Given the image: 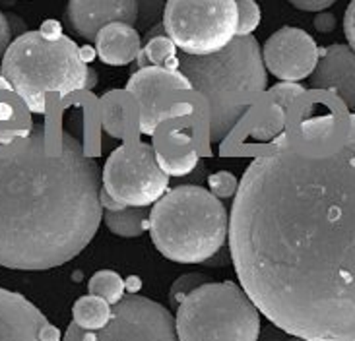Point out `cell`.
Instances as JSON below:
<instances>
[{"mask_svg": "<svg viewBox=\"0 0 355 341\" xmlns=\"http://www.w3.org/2000/svg\"><path fill=\"white\" fill-rule=\"evenodd\" d=\"M103 221L116 237L135 238L140 237L148 227V211L146 208H125L121 211H103Z\"/></svg>", "mask_w": 355, "mask_h": 341, "instance_id": "obj_20", "label": "cell"}, {"mask_svg": "<svg viewBox=\"0 0 355 341\" xmlns=\"http://www.w3.org/2000/svg\"><path fill=\"white\" fill-rule=\"evenodd\" d=\"M305 94L303 91V87H297L295 84H289V82H286V84H279L276 85L272 91H270V95H272V99H276L279 105H288L291 103L297 95Z\"/></svg>", "mask_w": 355, "mask_h": 341, "instance_id": "obj_26", "label": "cell"}, {"mask_svg": "<svg viewBox=\"0 0 355 341\" xmlns=\"http://www.w3.org/2000/svg\"><path fill=\"white\" fill-rule=\"evenodd\" d=\"M10 43H12V29H10L8 16L0 12V60L8 51Z\"/></svg>", "mask_w": 355, "mask_h": 341, "instance_id": "obj_29", "label": "cell"}, {"mask_svg": "<svg viewBox=\"0 0 355 341\" xmlns=\"http://www.w3.org/2000/svg\"><path fill=\"white\" fill-rule=\"evenodd\" d=\"M164 148L157 146L155 152V159L157 165L162 167L165 175H175V177H182L187 173H191L196 165V153L191 148V140L187 136H169L165 138Z\"/></svg>", "mask_w": 355, "mask_h": 341, "instance_id": "obj_18", "label": "cell"}, {"mask_svg": "<svg viewBox=\"0 0 355 341\" xmlns=\"http://www.w3.org/2000/svg\"><path fill=\"white\" fill-rule=\"evenodd\" d=\"M342 142L279 146L250 163L230 216L243 291L276 328L355 341V116Z\"/></svg>", "mask_w": 355, "mask_h": 341, "instance_id": "obj_1", "label": "cell"}, {"mask_svg": "<svg viewBox=\"0 0 355 341\" xmlns=\"http://www.w3.org/2000/svg\"><path fill=\"white\" fill-rule=\"evenodd\" d=\"M223 248H225V247H223ZM223 248H221V250H223ZM221 250H218V252L211 256L210 260H206L204 264L211 265V268H216V265H225V264H227V262L231 260L230 250H227V252H221Z\"/></svg>", "mask_w": 355, "mask_h": 341, "instance_id": "obj_32", "label": "cell"}, {"mask_svg": "<svg viewBox=\"0 0 355 341\" xmlns=\"http://www.w3.org/2000/svg\"><path fill=\"white\" fill-rule=\"evenodd\" d=\"M62 341H179V335L165 306L142 295H125L101 330H82L72 322Z\"/></svg>", "mask_w": 355, "mask_h": 341, "instance_id": "obj_9", "label": "cell"}, {"mask_svg": "<svg viewBox=\"0 0 355 341\" xmlns=\"http://www.w3.org/2000/svg\"><path fill=\"white\" fill-rule=\"evenodd\" d=\"M164 28L184 55H214L237 37V2L165 0Z\"/></svg>", "mask_w": 355, "mask_h": 341, "instance_id": "obj_7", "label": "cell"}, {"mask_svg": "<svg viewBox=\"0 0 355 341\" xmlns=\"http://www.w3.org/2000/svg\"><path fill=\"white\" fill-rule=\"evenodd\" d=\"M344 33H346L349 49L355 53V0L349 2V6L346 10V16H344Z\"/></svg>", "mask_w": 355, "mask_h": 341, "instance_id": "obj_28", "label": "cell"}, {"mask_svg": "<svg viewBox=\"0 0 355 341\" xmlns=\"http://www.w3.org/2000/svg\"><path fill=\"white\" fill-rule=\"evenodd\" d=\"M288 2L303 12H324L336 4V0H288Z\"/></svg>", "mask_w": 355, "mask_h": 341, "instance_id": "obj_27", "label": "cell"}, {"mask_svg": "<svg viewBox=\"0 0 355 341\" xmlns=\"http://www.w3.org/2000/svg\"><path fill=\"white\" fill-rule=\"evenodd\" d=\"M0 341H60V332L24 295L0 287Z\"/></svg>", "mask_w": 355, "mask_h": 341, "instance_id": "obj_12", "label": "cell"}, {"mask_svg": "<svg viewBox=\"0 0 355 341\" xmlns=\"http://www.w3.org/2000/svg\"><path fill=\"white\" fill-rule=\"evenodd\" d=\"M33 130L29 109L12 89V85L0 76V155L14 152L28 140Z\"/></svg>", "mask_w": 355, "mask_h": 341, "instance_id": "obj_15", "label": "cell"}, {"mask_svg": "<svg viewBox=\"0 0 355 341\" xmlns=\"http://www.w3.org/2000/svg\"><path fill=\"white\" fill-rule=\"evenodd\" d=\"M179 72L208 99L211 142H223L249 105L266 89V67L259 41L235 37L227 47L206 57H179Z\"/></svg>", "mask_w": 355, "mask_h": 341, "instance_id": "obj_4", "label": "cell"}, {"mask_svg": "<svg viewBox=\"0 0 355 341\" xmlns=\"http://www.w3.org/2000/svg\"><path fill=\"white\" fill-rule=\"evenodd\" d=\"M136 14V0H68L67 6L70 28L86 41H94L97 33L113 21L135 26Z\"/></svg>", "mask_w": 355, "mask_h": 341, "instance_id": "obj_13", "label": "cell"}, {"mask_svg": "<svg viewBox=\"0 0 355 341\" xmlns=\"http://www.w3.org/2000/svg\"><path fill=\"white\" fill-rule=\"evenodd\" d=\"M175 328L179 341H257L260 314L243 287L208 281L182 299Z\"/></svg>", "mask_w": 355, "mask_h": 341, "instance_id": "obj_6", "label": "cell"}, {"mask_svg": "<svg viewBox=\"0 0 355 341\" xmlns=\"http://www.w3.org/2000/svg\"><path fill=\"white\" fill-rule=\"evenodd\" d=\"M111 314H113V306L96 295L78 299L72 308L74 324L82 330H101L111 320Z\"/></svg>", "mask_w": 355, "mask_h": 341, "instance_id": "obj_19", "label": "cell"}, {"mask_svg": "<svg viewBox=\"0 0 355 341\" xmlns=\"http://www.w3.org/2000/svg\"><path fill=\"white\" fill-rule=\"evenodd\" d=\"M155 248L179 264H204L225 247L230 216L220 198L194 184L165 192L148 216Z\"/></svg>", "mask_w": 355, "mask_h": 341, "instance_id": "obj_5", "label": "cell"}, {"mask_svg": "<svg viewBox=\"0 0 355 341\" xmlns=\"http://www.w3.org/2000/svg\"><path fill=\"white\" fill-rule=\"evenodd\" d=\"M208 184H210L211 194L220 200L235 196V194H237V189H239V182H237V179H235L231 173H225V170H221V173H214L210 179H208Z\"/></svg>", "mask_w": 355, "mask_h": 341, "instance_id": "obj_25", "label": "cell"}, {"mask_svg": "<svg viewBox=\"0 0 355 341\" xmlns=\"http://www.w3.org/2000/svg\"><path fill=\"white\" fill-rule=\"evenodd\" d=\"M169 177L157 165L148 143L121 146L109 155L103 169V190L125 208H148L164 196Z\"/></svg>", "mask_w": 355, "mask_h": 341, "instance_id": "obj_8", "label": "cell"}, {"mask_svg": "<svg viewBox=\"0 0 355 341\" xmlns=\"http://www.w3.org/2000/svg\"><path fill=\"white\" fill-rule=\"evenodd\" d=\"M177 89H191L189 80L179 70H165L146 67L136 70L126 84V91L132 94L140 105V130L154 134L157 124L164 121L165 99Z\"/></svg>", "mask_w": 355, "mask_h": 341, "instance_id": "obj_11", "label": "cell"}, {"mask_svg": "<svg viewBox=\"0 0 355 341\" xmlns=\"http://www.w3.org/2000/svg\"><path fill=\"white\" fill-rule=\"evenodd\" d=\"M0 76L29 113H45L49 95H72L96 82V72L87 68L80 47L55 21L14 39L0 60Z\"/></svg>", "mask_w": 355, "mask_h": 341, "instance_id": "obj_3", "label": "cell"}, {"mask_svg": "<svg viewBox=\"0 0 355 341\" xmlns=\"http://www.w3.org/2000/svg\"><path fill=\"white\" fill-rule=\"evenodd\" d=\"M138 4V14H136V24L138 31L148 33L150 29L164 24L165 0H136Z\"/></svg>", "mask_w": 355, "mask_h": 341, "instance_id": "obj_22", "label": "cell"}, {"mask_svg": "<svg viewBox=\"0 0 355 341\" xmlns=\"http://www.w3.org/2000/svg\"><path fill=\"white\" fill-rule=\"evenodd\" d=\"M286 341H309V340H303V338H295V335H291V338H288Z\"/></svg>", "mask_w": 355, "mask_h": 341, "instance_id": "obj_33", "label": "cell"}, {"mask_svg": "<svg viewBox=\"0 0 355 341\" xmlns=\"http://www.w3.org/2000/svg\"><path fill=\"white\" fill-rule=\"evenodd\" d=\"M315 28L320 33H330V31H334V28H336V18L332 14L322 12V14H318L317 18H315Z\"/></svg>", "mask_w": 355, "mask_h": 341, "instance_id": "obj_30", "label": "cell"}, {"mask_svg": "<svg viewBox=\"0 0 355 341\" xmlns=\"http://www.w3.org/2000/svg\"><path fill=\"white\" fill-rule=\"evenodd\" d=\"M237 2V37L252 35L260 24V8L254 0H235Z\"/></svg>", "mask_w": 355, "mask_h": 341, "instance_id": "obj_23", "label": "cell"}, {"mask_svg": "<svg viewBox=\"0 0 355 341\" xmlns=\"http://www.w3.org/2000/svg\"><path fill=\"white\" fill-rule=\"evenodd\" d=\"M94 41L97 57L107 67H128L142 51V37L138 29L123 21H113L105 26Z\"/></svg>", "mask_w": 355, "mask_h": 341, "instance_id": "obj_16", "label": "cell"}, {"mask_svg": "<svg viewBox=\"0 0 355 341\" xmlns=\"http://www.w3.org/2000/svg\"><path fill=\"white\" fill-rule=\"evenodd\" d=\"M99 192L96 161L76 138L51 142L35 126L0 155V265L41 272L76 258L103 221Z\"/></svg>", "mask_w": 355, "mask_h": 341, "instance_id": "obj_2", "label": "cell"}, {"mask_svg": "<svg viewBox=\"0 0 355 341\" xmlns=\"http://www.w3.org/2000/svg\"><path fill=\"white\" fill-rule=\"evenodd\" d=\"M311 84L320 91L336 94L347 109H355V53L346 45H332L322 51Z\"/></svg>", "mask_w": 355, "mask_h": 341, "instance_id": "obj_14", "label": "cell"}, {"mask_svg": "<svg viewBox=\"0 0 355 341\" xmlns=\"http://www.w3.org/2000/svg\"><path fill=\"white\" fill-rule=\"evenodd\" d=\"M138 70L146 67H157L165 70H179V57L173 41L165 35L164 24L146 33V47L138 55Z\"/></svg>", "mask_w": 355, "mask_h": 341, "instance_id": "obj_17", "label": "cell"}, {"mask_svg": "<svg viewBox=\"0 0 355 341\" xmlns=\"http://www.w3.org/2000/svg\"><path fill=\"white\" fill-rule=\"evenodd\" d=\"M320 51L315 39L299 28L278 29L262 47V60L282 82L295 84L309 78L318 64Z\"/></svg>", "mask_w": 355, "mask_h": 341, "instance_id": "obj_10", "label": "cell"}, {"mask_svg": "<svg viewBox=\"0 0 355 341\" xmlns=\"http://www.w3.org/2000/svg\"><path fill=\"white\" fill-rule=\"evenodd\" d=\"M288 340V333L284 330L276 328L274 324L272 326H266L264 330H260V335L257 341H286Z\"/></svg>", "mask_w": 355, "mask_h": 341, "instance_id": "obj_31", "label": "cell"}, {"mask_svg": "<svg viewBox=\"0 0 355 341\" xmlns=\"http://www.w3.org/2000/svg\"><path fill=\"white\" fill-rule=\"evenodd\" d=\"M208 279H210V277H206L204 274H196V272H194V274L181 275V277L171 285V291H169V304H171V308L177 311L182 299L189 293H192L196 287L208 283Z\"/></svg>", "mask_w": 355, "mask_h": 341, "instance_id": "obj_24", "label": "cell"}, {"mask_svg": "<svg viewBox=\"0 0 355 341\" xmlns=\"http://www.w3.org/2000/svg\"><path fill=\"white\" fill-rule=\"evenodd\" d=\"M89 295H96L99 299H103L107 303L116 304L123 297H125V279L121 275L113 272V270H101L94 274V277L87 283Z\"/></svg>", "mask_w": 355, "mask_h": 341, "instance_id": "obj_21", "label": "cell"}]
</instances>
